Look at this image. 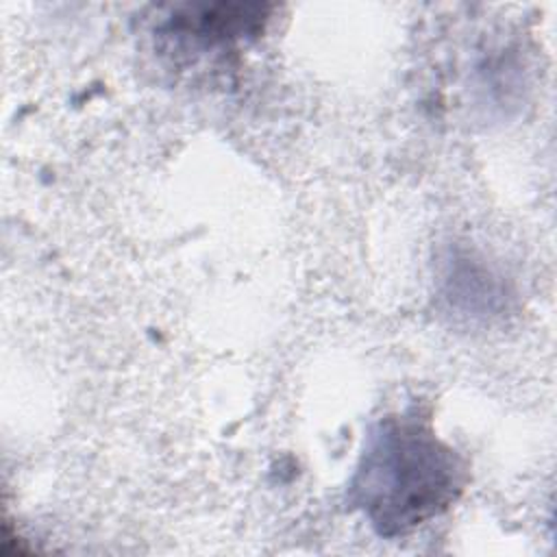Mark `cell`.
<instances>
[{
    "label": "cell",
    "mask_w": 557,
    "mask_h": 557,
    "mask_svg": "<svg viewBox=\"0 0 557 557\" xmlns=\"http://www.w3.org/2000/svg\"><path fill=\"white\" fill-rule=\"evenodd\" d=\"M468 461L420 407L387 413L366 435L346 500L376 535L403 537L442 516L468 485Z\"/></svg>",
    "instance_id": "obj_1"
},
{
    "label": "cell",
    "mask_w": 557,
    "mask_h": 557,
    "mask_svg": "<svg viewBox=\"0 0 557 557\" xmlns=\"http://www.w3.org/2000/svg\"><path fill=\"white\" fill-rule=\"evenodd\" d=\"M268 20L261 4H194L174 11L163 24V35L183 50H215L257 37Z\"/></svg>",
    "instance_id": "obj_2"
}]
</instances>
